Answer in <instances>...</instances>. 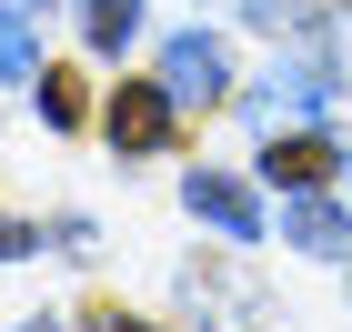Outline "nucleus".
I'll use <instances>...</instances> for the list:
<instances>
[{
  "label": "nucleus",
  "instance_id": "f257e3e1",
  "mask_svg": "<svg viewBox=\"0 0 352 332\" xmlns=\"http://www.w3.org/2000/svg\"><path fill=\"white\" fill-rule=\"evenodd\" d=\"M182 201L212 221L221 242H262V201H252V181H232V171H191V181H182Z\"/></svg>",
  "mask_w": 352,
  "mask_h": 332
},
{
  "label": "nucleus",
  "instance_id": "f03ea898",
  "mask_svg": "<svg viewBox=\"0 0 352 332\" xmlns=\"http://www.w3.org/2000/svg\"><path fill=\"white\" fill-rule=\"evenodd\" d=\"M111 141L121 151H162L171 141V81H121L111 91Z\"/></svg>",
  "mask_w": 352,
  "mask_h": 332
},
{
  "label": "nucleus",
  "instance_id": "7ed1b4c3",
  "mask_svg": "<svg viewBox=\"0 0 352 332\" xmlns=\"http://www.w3.org/2000/svg\"><path fill=\"white\" fill-rule=\"evenodd\" d=\"M162 81H171V101H221L232 60H221V41H212V30H182V41L162 51Z\"/></svg>",
  "mask_w": 352,
  "mask_h": 332
},
{
  "label": "nucleus",
  "instance_id": "20e7f679",
  "mask_svg": "<svg viewBox=\"0 0 352 332\" xmlns=\"http://www.w3.org/2000/svg\"><path fill=\"white\" fill-rule=\"evenodd\" d=\"M262 171L272 181H292V192H312V181H332V171H342V151H332V141H312V131H282L262 151Z\"/></svg>",
  "mask_w": 352,
  "mask_h": 332
},
{
  "label": "nucleus",
  "instance_id": "39448f33",
  "mask_svg": "<svg viewBox=\"0 0 352 332\" xmlns=\"http://www.w3.org/2000/svg\"><path fill=\"white\" fill-rule=\"evenodd\" d=\"M282 242H302V252H352V221L332 212V201H312V192H302L292 212H282Z\"/></svg>",
  "mask_w": 352,
  "mask_h": 332
},
{
  "label": "nucleus",
  "instance_id": "423d86ee",
  "mask_svg": "<svg viewBox=\"0 0 352 332\" xmlns=\"http://www.w3.org/2000/svg\"><path fill=\"white\" fill-rule=\"evenodd\" d=\"M81 30H91V51H121V41L141 30V0H91V10H81Z\"/></svg>",
  "mask_w": 352,
  "mask_h": 332
},
{
  "label": "nucleus",
  "instance_id": "0eeeda50",
  "mask_svg": "<svg viewBox=\"0 0 352 332\" xmlns=\"http://www.w3.org/2000/svg\"><path fill=\"white\" fill-rule=\"evenodd\" d=\"M0 81H41V41L21 30V10H0Z\"/></svg>",
  "mask_w": 352,
  "mask_h": 332
},
{
  "label": "nucleus",
  "instance_id": "6e6552de",
  "mask_svg": "<svg viewBox=\"0 0 352 332\" xmlns=\"http://www.w3.org/2000/svg\"><path fill=\"white\" fill-rule=\"evenodd\" d=\"M41 111H51V121H81V81H60V71H41Z\"/></svg>",
  "mask_w": 352,
  "mask_h": 332
},
{
  "label": "nucleus",
  "instance_id": "1a4fd4ad",
  "mask_svg": "<svg viewBox=\"0 0 352 332\" xmlns=\"http://www.w3.org/2000/svg\"><path fill=\"white\" fill-rule=\"evenodd\" d=\"M242 10H252V21H262V30H282V21H292V10H302V0H242Z\"/></svg>",
  "mask_w": 352,
  "mask_h": 332
},
{
  "label": "nucleus",
  "instance_id": "9d476101",
  "mask_svg": "<svg viewBox=\"0 0 352 332\" xmlns=\"http://www.w3.org/2000/svg\"><path fill=\"white\" fill-rule=\"evenodd\" d=\"M10 252H30V232H21V221H0V262H10Z\"/></svg>",
  "mask_w": 352,
  "mask_h": 332
},
{
  "label": "nucleus",
  "instance_id": "9b49d317",
  "mask_svg": "<svg viewBox=\"0 0 352 332\" xmlns=\"http://www.w3.org/2000/svg\"><path fill=\"white\" fill-rule=\"evenodd\" d=\"M91 332H151V322H131V312H111V322H91Z\"/></svg>",
  "mask_w": 352,
  "mask_h": 332
},
{
  "label": "nucleus",
  "instance_id": "f8f14e48",
  "mask_svg": "<svg viewBox=\"0 0 352 332\" xmlns=\"http://www.w3.org/2000/svg\"><path fill=\"white\" fill-rule=\"evenodd\" d=\"M41 332H51V322H41Z\"/></svg>",
  "mask_w": 352,
  "mask_h": 332
}]
</instances>
